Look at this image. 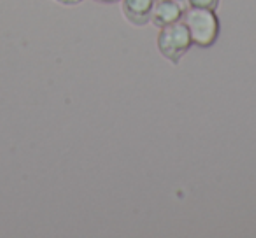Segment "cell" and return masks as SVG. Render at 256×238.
<instances>
[{
    "mask_svg": "<svg viewBox=\"0 0 256 238\" xmlns=\"http://www.w3.org/2000/svg\"><path fill=\"white\" fill-rule=\"evenodd\" d=\"M156 46L165 60L178 65L193 46L184 21L172 23V25L160 28V33L156 37Z\"/></svg>",
    "mask_w": 256,
    "mask_h": 238,
    "instance_id": "7a4b0ae2",
    "label": "cell"
},
{
    "mask_svg": "<svg viewBox=\"0 0 256 238\" xmlns=\"http://www.w3.org/2000/svg\"><path fill=\"white\" fill-rule=\"evenodd\" d=\"M182 21H184L186 28H188L193 46L209 49L220 39L221 21L214 9L186 7Z\"/></svg>",
    "mask_w": 256,
    "mask_h": 238,
    "instance_id": "6da1fadb",
    "label": "cell"
},
{
    "mask_svg": "<svg viewBox=\"0 0 256 238\" xmlns=\"http://www.w3.org/2000/svg\"><path fill=\"white\" fill-rule=\"evenodd\" d=\"M98 4H116V2H121V0H95Z\"/></svg>",
    "mask_w": 256,
    "mask_h": 238,
    "instance_id": "52a82bcc",
    "label": "cell"
},
{
    "mask_svg": "<svg viewBox=\"0 0 256 238\" xmlns=\"http://www.w3.org/2000/svg\"><path fill=\"white\" fill-rule=\"evenodd\" d=\"M154 2L156 0H121V12L130 25L146 26L151 23Z\"/></svg>",
    "mask_w": 256,
    "mask_h": 238,
    "instance_id": "277c9868",
    "label": "cell"
},
{
    "mask_svg": "<svg viewBox=\"0 0 256 238\" xmlns=\"http://www.w3.org/2000/svg\"><path fill=\"white\" fill-rule=\"evenodd\" d=\"M186 7H196V9H214L216 11L220 5V0H182Z\"/></svg>",
    "mask_w": 256,
    "mask_h": 238,
    "instance_id": "5b68a950",
    "label": "cell"
},
{
    "mask_svg": "<svg viewBox=\"0 0 256 238\" xmlns=\"http://www.w3.org/2000/svg\"><path fill=\"white\" fill-rule=\"evenodd\" d=\"M184 12L186 5L182 0H156L151 12V23L156 28H164L172 23L182 21Z\"/></svg>",
    "mask_w": 256,
    "mask_h": 238,
    "instance_id": "3957f363",
    "label": "cell"
},
{
    "mask_svg": "<svg viewBox=\"0 0 256 238\" xmlns=\"http://www.w3.org/2000/svg\"><path fill=\"white\" fill-rule=\"evenodd\" d=\"M56 2L62 5H78V4H81L82 0H56Z\"/></svg>",
    "mask_w": 256,
    "mask_h": 238,
    "instance_id": "8992f818",
    "label": "cell"
}]
</instances>
